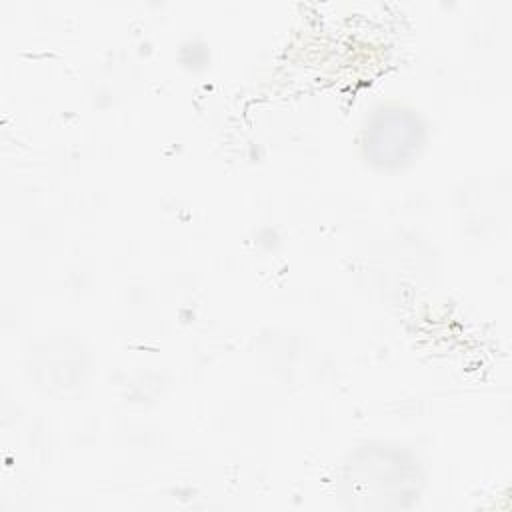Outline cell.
I'll return each instance as SVG.
<instances>
[{
    "mask_svg": "<svg viewBox=\"0 0 512 512\" xmlns=\"http://www.w3.org/2000/svg\"><path fill=\"white\" fill-rule=\"evenodd\" d=\"M420 136V126L414 116L392 110L372 122L366 148L378 164H400L418 150Z\"/></svg>",
    "mask_w": 512,
    "mask_h": 512,
    "instance_id": "cell-1",
    "label": "cell"
}]
</instances>
